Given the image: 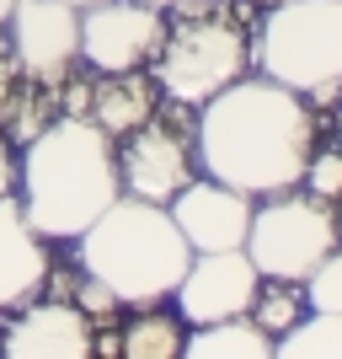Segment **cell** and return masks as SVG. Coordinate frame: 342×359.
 Masks as SVG:
<instances>
[{
    "label": "cell",
    "mask_w": 342,
    "mask_h": 359,
    "mask_svg": "<svg viewBox=\"0 0 342 359\" xmlns=\"http://www.w3.org/2000/svg\"><path fill=\"white\" fill-rule=\"evenodd\" d=\"M311 150H315L311 102L268 75H241L225 91H214L208 102H198L193 118L198 166L252 198L299 188Z\"/></svg>",
    "instance_id": "1"
},
{
    "label": "cell",
    "mask_w": 342,
    "mask_h": 359,
    "mask_svg": "<svg viewBox=\"0 0 342 359\" xmlns=\"http://www.w3.org/2000/svg\"><path fill=\"white\" fill-rule=\"evenodd\" d=\"M22 210L48 241H75L97 215L123 194L118 182V140L102 123L59 113L16 156Z\"/></svg>",
    "instance_id": "2"
},
{
    "label": "cell",
    "mask_w": 342,
    "mask_h": 359,
    "mask_svg": "<svg viewBox=\"0 0 342 359\" xmlns=\"http://www.w3.org/2000/svg\"><path fill=\"white\" fill-rule=\"evenodd\" d=\"M75 263L97 273L118 295V306H166V295L193 263V247L166 204L118 194L75 236Z\"/></svg>",
    "instance_id": "3"
},
{
    "label": "cell",
    "mask_w": 342,
    "mask_h": 359,
    "mask_svg": "<svg viewBox=\"0 0 342 359\" xmlns=\"http://www.w3.org/2000/svg\"><path fill=\"white\" fill-rule=\"evenodd\" d=\"M252 70V38L230 6L220 0H198L182 6L177 22H166V38L150 60V75L161 86L166 102L177 107H198L214 91H225L230 81Z\"/></svg>",
    "instance_id": "4"
},
{
    "label": "cell",
    "mask_w": 342,
    "mask_h": 359,
    "mask_svg": "<svg viewBox=\"0 0 342 359\" xmlns=\"http://www.w3.org/2000/svg\"><path fill=\"white\" fill-rule=\"evenodd\" d=\"M257 65L305 102L342 97V0H278L257 27Z\"/></svg>",
    "instance_id": "5"
},
{
    "label": "cell",
    "mask_w": 342,
    "mask_h": 359,
    "mask_svg": "<svg viewBox=\"0 0 342 359\" xmlns=\"http://www.w3.org/2000/svg\"><path fill=\"white\" fill-rule=\"evenodd\" d=\"M342 247L337 210L327 198L305 194V188H283V194L262 198L252 210V231H246V257L257 263L262 279H305L321 257Z\"/></svg>",
    "instance_id": "6"
},
{
    "label": "cell",
    "mask_w": 342,
    "mask_h": 359,
    "mask_svg": "<svg viewBox=\"0 0 342 359\" xmlns=\"http://www.w3.org/2000/svg\"><path fill=\"white\" fill-rule=\"evenodd\" d=\"M193 129L177 123V113H155L139 129L123 135L118 150V182L129 198H150V204H171L177 188L193 182Z\"/></svg>",
    "instance_id": "7"
},
{
    "label": "cell",
    "mask_w": 342,
    "mask_h": 359,
    "mask_svg": "<svg viewBox=\"0 0 342 359\" xmlns=\"http://www.w3.org/2000/svg\"><path fill=\"white\" fill-rule=\"evenodd\" d=\"M166 38V11L150 0H97L80 11V60L97 75L145 70Z\"/></svg>",
    "instance_id": "8"
},
{
    "label": "cell",
    "mask_w": 342,
    "mask_h": 359,
    "mask_svg": "<svg viewBox=\"0 0 342 359\" xmlns=\"http://www.w3.org/2000/svg\"><path fill=\"white\" fill-rule=\"evenodd\" d=\"M6 38L27 81L59 91L80 60V11L70 0H16Z\"/></svg>",
    "instance_id": "9"
},
{
    "label": "cell",
    "mask_w": 342,
    "mask_h": 359,
    "mask_svg": "<svg viewBox=\"0 0 342 359\" xmlns=\"http://www.w3.org/2000/svg\"><path fill=\"white\" fill-rule=\"evenodd\" d=\"M262 273L246 257V247H225V252H193L187 273L177 279V316L187 327L204 322H225V316H246L257 300Z\"/></svg>",
    "instance_id": "10"
},
{
    "label": "cell",
    "mask_w": 342,
    "mask_h": 359,
    "mask_svg": "<svg viewBox=\"0 0 342 359\" xmlns=\"http://www.w3.org/2000/svg\"><path fill=\"white\" fill-rule=\"evenodd\" d=\"M171 220L187 236L193 252H225V247H246L252 231V194H241L220 177H193L187 188L171 194Z\"/></svg>",
    "instance_id": "11"
},
{
    "label": "cell",
    "mask_w": 342,
    "mask_h": 359,
    "mask_svg": "<svg viewBox=\"0 0 342 359\" xmlns=\"http://www.w3.org/2000/svg\"><path fill=\"white\" fill-rule=\"evenodd\" d=\"M91 327L97 322L64 295L27 300L11 316V327L0 332V354L6 359H86L91 354Z\"/></svg>",
    "instance_id": "12"
},
{
    "label": "cell",
    "mask_w": 342,
    "mask_h": 359,
    "mask_svg": "<svg viewBox=\"0 0 342 359\" xmlns=\"http://www.w3.org/2000/svg\"><path fill=\"white\" fill-rule=\"evenodd\" d=\"M48 236L27 220L22 198H0V311H22L48 285Z\"/></svg>",
    "instance_id": "13"
},
{
    "label": "cell",
    "mask_w": 342,
    "mask_h": 359,
    "mask_svg": "<svg viewBox=\"0 0 342 359\" xmlns=\"http://www.w3.org/2000/svg\"><path fill=\"white\" fill-rule=\"evenodd\" d=\"M161 113V86H155V75L145 70H118V75H102L86 97V118L102 123L113 140H123L129 129H139L145 118Z\"/></svg>",
    "instance_id": "14"
},
{
    "label": "cell",
    "mask_w": 342,
    "mask_h": 359,
    "mask_svg": "<svg viewBox=\"0 0 342 359\" xmlns=\"http://www.w3.org/2000/svg\"><path fill=\"white\" fill-rule=\"evenodd\" d=\"M278 338L262 332L252 316H225V322H204L182 338L187 359H273Z\"/></svg>",
    "instance_id": "15"
},
{
    "label": "cell",
    "mask_w": 342,
    "mask_h": 359,
    "mask_svg": "<svg viewBox=\"0 0 342 359\" xmlns=\"http://www.w3.org/2000/svg\"><path fill=\"white\" fill-rule=\"evenodd\" d=\"M187 322L161 306H134V322L123 327V359H177Z\"/></svg>",
    "instance_id": "16"
},
{
    "label": "cell",
    "mask_w": 342,
    "mask_h": 359,
    "mask_svg": "<svg viewBox=\"0 0 342 359\" xmlns=\"http://www.w3.org/2000/svg\"><path fill=\"white\" fill-rule=\"evenodd\" d=\"M273 359H342V311H305L278 338Z\"/></svg>",
    "instance_id": "17"
},
{
    "label": "cell",
    "mask_w": 342,
    "mask_h": 359,
    "mask_svg": "<svg viewBox=\"0 0 342 359\" xmlns=\"http://www.w3.org/2000/svg\"><path fill=\"white\" fill-rule=\"evenodd\" d=\"M262 332H273V338H283V332L294 327L299 316H305V290L294 285V279H262L257 285V300L252 311H246Z\"/></svg>",
    "instance_id": "18"
},
{
    "label": "cell",
    "mask_w": 342,
    "mask_h": 359,
    "mask_svg": "<svg viewBox=\"0 0 342 359\" xmlns=\"http://www.w3.org/2000/svg\"><path fill=\"white\" fill-rule=\"evenodd\" d=\"M299 290H305V311H342V247H332L299 279Z\"/></svg>",
    "instance_id": "19"
},
{
    "label": "cell",
    "mask_w": 342,
    "mask_h": 359,
    "mask_svg": "<svg viewBox=\"0 0 342 359\" xmlns=\"http://www.w3.org/2000/svg\"><path fill=\"white\" fill-rule=\"evenodd\" d=\"M299 188L315 198H327V204H342V145H315L311 161H305V177H299Z\"/></svg>",
    "instance_id": "20"
},
{
    "label": "cell",
    "mask_w": 342,
    "mask_h": 359,
    "mask_svg": "<svg viewBox=\"0 0 342 359\" xmlns=\"http://www.w3.org/2000/svg\"><path fill=\"white\" fill-rule=\"evenodd\" d=\"M70 300H75V306H80V311L91 316V322H107L113 311H123V306H118V295H113V290H107L102 279H97V273H86V269H80V279H70Z\"/></svg>",
    "instance_id": "21"
},
{
    "label": "cell",
    "mask_w": 342,
    "mask_h": 359,
    "mask_svg": "<svg viewBox=\"0 0 342 359\" xmlns=\"http://www.w3.org/2000/svg\"><path fill=\"white\" fill-rule=\"evenodd\" d=\"M22 65H16V54L6 43H0V129H6V118H11V107H16V97H22Z\"/></svg>",
    "instance_id": "22"
},
{
    "label": "cell",
    "mask_w": 342,
    "mask_h": 359,
    "mask_svg": "<svg viewBox=\"0 0 342 359\" xmlns=\"http://www.w3.org/2000/svg\"><path fill=\"white\" fill-rule=\"evenodd\" d=\"M6 194H16V150H11V140L0 135V198Z\"/></svg>",
    "instance_id": "23"
},
{
    "label": "cell",
    "mask_w": 342,
    "mask_h": 359,
    "mask_svg": "<svg viewBox=\"0 0 342 359\" xmlns=\"http://www.w3.org/2000/svg\"><path fill=\"white\" fill-rule=\"evenodd\" d=\"M11 11H16V0H0V38H6V22H11Z\"/></svg>",
    "instance_id": "24"
},
{
    "label": "cell",
    "mask_w": 342,
    "mask_h": 359,
    "mask_svg": "<svg viewBox=\"0 0 342 359\" xmlns=\"http://www.w3.org/2000/svg\"><path fill=\"white\" fill-rule=\"evenodd\" d=\"M150 6H161V11H182V6H198V0H150Z\"/></svg>",
    "instance_id": "25"
},
{
    "label": "cell",
    "mask_w": 342,
    "mask_h": 359,
    "mask_svg": "<svg viewBox=\"0 0 342 359\" xmlns=\"http://www.w3.org/2000/svg\"><path fill=\"white\" fill-rule=\"evenodd\" d=\"M70 6H75V11H86V6H97V0H70Z\"/></svg>",
    "instance_id": "26"
},
{
    "label": "cell",
    "mask_w": 342,
    "mask_h": 359,
    "mask_svg": "<svg viewBox=\"0 0 342 359\" xmlns=\"http://www.w3.org/2000/svg\"><path fill=\"white\" fill-rule=\"evenodd\" d=\"M246 6H278V0H246Z\"/></svg>",
    "instance_id": "27"
}]
</instances>
